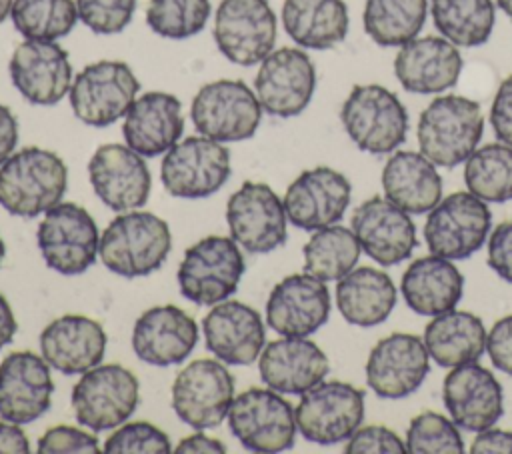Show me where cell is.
<instances>
[{
  "mask_svg": "<svg viewBox=\"0 0 512 454\" xmlns=\"http://www.w3.org/2000/svg\"><path fill=\"white\" fill-rule=\"evenodd\" d=\"M96 196L114 212L142 208L152 190V174L142 154L128 144H102L88 162Z\"/></svg>",
  "mask_w": 512,
  "mask_h": 454,
  "instance_id": "obj_18",
  "label": "cell"
},
{
  "mask_svg": "<svg viewBox=\"0 0 512 454\" xmlns=\"http://www.w3.org/2000/svg\"><path fill=\"white\" fill-rule=\"evenodd\" d=\"M172 232L166 220L146 210L120 212L100 234L98 256L110 272L140 278L156 272L168 258Z\"/></svg>",
  "mask_w": 512,
  "mask_h": 454,
  "instance_id": "obj_2",
  "label": "cell"
},
{
  "mask_svg": "<svg viewBox=\"0 0 512 454\" xmlns=\"http://www.w3.org/2000/svg\"><path fill=\"white\" fill-rule=\"evenodd\" d=\"M210 12V0H150L146 24L162 38L184 40L204 30Z\"/></svg>",
  "mask_w": 512,
  "mask_h": 454,
  "instance_id": "obj_42",
  "label": "cell"
},
{
  "mask_svg": "<svg viewBox=\"0 0 512 454\" xmlns=\"http://www.w3.org/2000/svg\"><path fill=\"white\" fill-rule=\"evenodd\" d=\"M16 90L36 106L58 104L72 86L68 52L52 40L20 42L8 64Z\"/></svg>",
  "mask_w": 512,
  "mask_h": 454,
  "instance_id": "obj_22",
  "label": "cell"
},
{
  "mask_svg": "<svg viewBox=\"0 0 512 454\" xmlns=\"http://www.w3.org/2000/svg\"><path fill=\"white\" fill-rule=\"evenodd\" d=\"M54 380L50 364L32 350L10 352L0 364V416L16 424H30L52 404Z\"/></svg>",
  "mask_w": 512,
  "mask_h": 454,
  "instance_id": "obj_23",
  "label": "cell"
},
{
  "mask_svg": "<svg viewBox=\"0 0 512 454\" xmlns=\"http://www.w3.org/2000/svg\"><path fill=\"white\" fill-rule=\"evenodd\" d=\"M104 326L84 314H64L40 332V354L52 370L74 376L98 366L106 354Z\"/></svg>",
  "mask_w": 512,
  "mask_h": 454,
  "instance_id": "obj_28",
  "label": "cell"
},
{
  "mask_svg": "<svg viewBox=\"0 0 512 454\" xmlns=\"http://www.w3.org/2000/svg\"><path fill=\"white\" fill-rule=\"evenodd\" d=\"M426 14L428 0H366L364 32L378 46H402L418 36Z\"/></svg>",
  "mask_w": 512,
  "mask_h": 454,
  "instance_id": "obj_39",
  "label": "cell"
},
{
  "mask_svg": "<svg viewBox=\"0 0 512 454\" xmlns=\"http://www.w3.org/2000/svg\"><path fill=\"white\" fill-rule=\"evenodd\" d=\"M344 446L346 454H402L406 452V442L386 426H364L358 428Z\"/></svg>",
  "mask_w": 512,
  "mask_h": 454,
  "instance_id": "obj_47",
  "label": "cell"
},
{
  "mask_svg": "<svg viewBox=\"0 0 512 454\" xmlns=\"http://www.w3.org/2000/svg\"><path fill=\"white\" fill-rule=\"evenodd\" d=\"M244 270V256L234 238L204 236L184 252L176 278L186 300L214 306L238 290Z\"/></svg>",
  "mask_w": 512,
  "mask_h": 454,
  "instance_id": "obj_5",
  "label": "cell"
},
{
  "mask_svg": "<svg viewBox=\"0 0 512 454\" xmlns=\"http://www.w3.org/2000/svg\"><path fill=\"white\" fill-rule=\"evenodd\" d=\"M68 188L64 160L46 148L26 146L0 164V206L20 218H36L62 202Z\"/></svg>",
  "mask_w": 512,
  "mask_h": 454,
  "instance_id": "obj_1",
  "label": "cell"
},
{
  "mask_svg": "<svg viewBox=\"0 0 512 454\" xmlns=\"http://www.w3.org/2000/svg\"><path fill=\"white\" fill-rule=\"evenodd\" d=\"M436 30L456 46L474 48L488 42L494 22V0H430Z\"/></svg>",
  "mask_w": 512,
  "mask_h": 454,
  "instance_id": "obj_37",
  "label": "cell"
},
{
  "mask_svg": "<svg viewBox=\"0 0 512 454\" xmlns=\"http://www.w3.org/2000/svg\"><path fill=\"white\" fill-rule=\"evenodd\" d=\"M30 442L20 424L2 420L0 422V454H28Z\"/></svg>",
  "mask_w": 512,
  "mask_h": 454,
  "instance_id": "obj_52",
  "label": "cell"
},
{
  "mask_svg": "<svg viewBox=\"0 0 512 454\" xmlns=\"http://www.w3.org/2000/svg\"><path fill=\"white\" fill-rule=\"evenodd\" d=\"M12 4H14V0H0V24L10 16Z\"/></svg>",
  "mask_w": 512,
  "mask_h": 454,
  "instance_id": "obj_56",
  "label": "cell"
},
{
  "mask_svg": "<svg viewBox=\"0 0 512 454\" xmlns=\"http://www.w3.org/2000/svg\"><path fill=\"white\" fill-rule=\"evenodd\" d=\"M464 184L484 202L512 200V146L492 142L476 148L466 160Z\"/></svg>",
  "mask_w": 512,
  "mask_h": 454,
  "instance_id": "obj_40",
  "label": "cell"
},
{
  "mask_svg": "<svg viewBox=\"0 0 512 454\" xmlns=\"http://www.w3.org/2000/svg\"><path fill=\"white\" fill-rule=\"evenodd\" d=\"M282 26L300 46L328 50L348 34V8L344 0H284Z\"/></svg>",
  "mask_w": 512,
  "mask_h": 454,
  "instance_id": "obj_36",
  "label": "cell"
},
{
  "mask_svg": "<svg viewBox=\"0 0 512 454\" xmlns=\"http://www.w3.org/2000/svg\"><path fill=\"white\" fill-rule=\"evenodd\" d=\"M38 454H100V442L88 430L76 426H52L40 438L36 446Z\"/></svg>",
  "mask_w": 512,
  "mask_h": 454,
  "instance_id": "obj_46",
  "label": "cell"
},
{
  "mask_svg": "<svg viewBox=\"0 0 512 454\" xmlns=\"http://www.w3.org/2000/svg\"><path fill=\"white\" fill-rule=\"evenodd\" d=\"M176 454H198V452H216V454H224L226 452V446L216 440V438H210L206 434H202V430H196V434H190L186 438H182L178 442V446L174 448Z\"/></svg>",
  "mask_w": 512,
  "mask_h": 454,
  "instance_id": "obj_54",
  "label": "cell"
},
{
  "mask_svg": "<svg viewBox=\"0 0 512 454\" xmlns=\"http://www.w3.org/2000/svg\"><path fill=\"white\" fill-rule=\"evenodd\" d=\"M198 344L196 320L174 304L144 310L132 328V350L150 366L182 364Z\"/></svg>",
  "mask_w": 512,
  "mask_h": 454,
  "instance_id": "obj_27",
  "label": "cell"
},
{
  "mask_svg": "<svg viewBox=\"0 0 512 454\" xmlns=\"http://www.w3.org/2000/svg\"><path fill=\"white\" fill-rule=\"evenodd\" d=\"M462 56L444 36H422L402 44L394 58V74L406 92L440 94L456 86Z\"/></svg>",
  "mask_w": 512,
  "mask_h": 454,
  "instance_id": "obj_30",
  "label": "cell"
},
{
  "mask_svg": "<svg viewBox=\"0 0 512 454\" xmlns=\"http://www.w3.org/2000/svg\"><path fill=\"white\" fill-rule=\"evenodd\" d=\"M442 400L458 428L480 432L494 426L504 412V394L496 376L476 364L454 366L442 384Z\"/></svg>",
  "mask_w": 512,
  "mask_h": 454,
  "instance_id": "obj_24",
  "label": "cell"
},
{
  "mask_svg": "<svg viewBox=\"0 0 512 454\" xmlns=\"http://www.w3.org/2000/svg\"><path fill=\"white\" fill-rule=\"evenodd\" d=\"M138 90L140 82L126 62L98 60L74 76L68 100L80 122L106 128L126 116Z\"/></svg>",
  "mask_w": 512,
  "mask_h": 454,
  "instance_id": "obj_8",
  "label": "cell"
},
{
  "mask_svg": "<svg viewBox=\"0 0 512 454\" xmlns=\"http://www.w3.org/2000/svg\"><path fill=\"white\" fill-rule=\"evenodd\" d=\"M328 286L302 272L282 278L266 300V324L280 336H310L330 316Z\"/></svg>",
  "mask_w": 512,
  "mask_h": 454,
  "instance_id": "obj_25",
  "label": "cell"
},
{
  "mask_svg": "<svg viewBox=\"0 0 512 454\" xmlns=\"http://www.w3.org/2000/svg\"><path fill=\"white\" fill-rule=\"evenodd\" d=\"M10 18L26 40L52 42L68 36L80 20L76 0H14Z\"/></svg>",
  "mask_w": 512,
  "mask_h": 454,
  "instance_id": "obj_41",
  "label": "cell"
},
{
  "mask_svg": "<svg viewBox=\"0 0 512 454\" xmlns=\"http://www.w3.org/2000/svg\"><path fill=\"white\" fill-rule=\"evenodd\" d=\"M360 252V242L350 228L332 224L314 230L302 248L304 272L322 282H338L356 266Z\"/></svg>",
  "mask_w": 512,
  "mask_h": 454,
  "instance_id": "obj_38",
  "label": "cell"
},
{
  "mask_svg": "<svg viewBox=\"0 0 512 454\" xmlns=\"http://www.w3.org/2000/svg\"><path fill=\"white\" fill-rule=\"evenodd\" d=\"M486 330L478 316L466 310L436 314L424 328L428 356L442 368L476 362L486 350Z\"/></svg>",
  "mask_w": 512,
  "mask_h": 454,
  "instance_id": "obj_35",
  "label": "cell"
},
{
  "mask_svg": "<svg viewBox=\"0 0 512 454\" xmlns=\"http://www.w3.org/2000/svg\"><path fill=\"white\" fill-rule=\"evenodd\" d=\"M234 376L218 358L186 364L172 382V410L194 430L220 426L234 400Z\"/></svg>",
  "mask_w": 512,
  "mask_h": 454,
  "instance_id": "obj_12",
  "label": "cell"
},
{
  "mask_svg": "<svg viewBox=\"0 0 512 454\" xmlns=\"http://www.w3.org/2000/svg\"><path fill=\"white\" fill-rule=\"evenodd\" d=\"M258 372L262 382L280 394H304L326 378L330 362L308 336H282L262 348Z\"/></svg>",
  "mask_w": 512,
  "mask_h": 454,
  "instance_id": "obj_29",
  "label": "cell"
},
{
  "mask_svg": "<svg viewBox=\"0 0 512 454\" xmlns=\"http://www.w3.org/2000/svg\"><path fill=\"white\" fill-rule=\"evenodd\" d=\"M486 352L498 370L512 376V314L494 322L486 334Z\"/></svg>",
  "mask_w": 512,
  "mask_h": 454,
  "instance_id": "obj_49",
  "label": "cell"
},
{
  "mask_svg": "<svg viewBox=\"0 0 512 454\" xmlns=\"http://www.w3.org/2000/svg\"><path fill=\"white\" fill-rule=\"evenodd\" d=\"M336 306L348 324L372 328L382 324L396 306V286L378 268H352L336 284Z\"/></svg>",
  "mask_w": 512,
  "mask_h": 454,
  "instance_id": "obj_34",
  "label": "cell"
},
{
  "mask_svg": "<svg viewBox=\"0 0 512 454\" xmlns=\"http://www.w3.org/2000/svg\"><path fill=\"white\" fill-rule=\"evenodd\" d=\"M230 236L250 254H268L286 242V210L264 182H244L226 204Z\"/></svg>",
  "mask_w": 512,
  "mask_h": 454,
  "instance_id": "obj_17",
  "label": "cell"
},
{
  "mask_svg": "<svg viewBox=\"0 0 512 454\" xmlns=\"http://www.w3.org/2000/svg\"><path fill=\"white\" fill-rule=\"evenodd\" d=\"M18 144V120L12 110L0 104V164H4Z\"/></svg>",
  "mask_w": 512,
  "mask_h": 454,
  "instance_id": "obj_53",
  "label": "cell"
},
{
  "mask_svg": "<svg viewBox=\"0 0 512 454\" xmlns=\"http://www.w3.org/2000/svg\"><path fill=\"white\" fill-rule=\"evenodd\" d=\"M348 138L368 154H390L408 132V112L400 98L380 84H356L340 108Z\"/></svg>",
  "mask_w": 512,
  "mask_h": 454,
  "instance_id": "obj_4",
  "label": "cell"
},
{
  "mask_svg": "<svg viewBox=\"0 0 512 454\" xmlns=\"http://www.w3.org/2000/svg\"><path fill=\"white\" fill-rule=\"evenodd\" d=\"M406 452L410 454H462L464 442L458 426L438 412H422L410 420L406 430Z\"/></svg>",
  "mask_w": 512,
  "mask_h": 454,
  "instance_id": "obj_43",
  "label": "cell"
},
{
  "mask_svg": "<svg viewBox=\"0 0 512 454\" xmlns=\"http://www.w3.org/2000/svg\"><path fill=\"white\" fill-rule=\"evenodd\" d=\"M352 198L350 180L328 166L300 172L282 198L288 222L300 230H320L342 220Z\"/></svg>",
  "mask_w": 512,
  "mask_h": 454,
  "instance_id": "obj_19",
  "label": "cell"
},
{
  "mask_svg": "<svg viewBox=\"0 0 512 454\" xmlns=\"http://www.w3.org/2000/svg\"><path fill=\"white\" fill-rule=\"evenodd\" d=\"M484 132L480 104L466 96L444 94L420 114L416 138L420 152L442 168H456L478 148Z\"/></svg>",
  "mask_w": 512,
  "mask_h": 454,
  "instance_id": "obj_3",
  "label": "cell"
},
{
  "mask_svg": "<svg viewBox=\"0 0 512 454\" xmlns=\"http://www.w3.org/2000/svg\"><path fill=\"white\" fill-rule=\"evenodd\" d=\"M106 454H168L172 442L164 430L150 422H124L104 442Z\"/></svg>",
  "mask_w": 512,
  "mask_h": 454,
  "instance_id": "obj_44",
  "label": "cell"
},
{
  "mask_svg": "<svg viewBox=\"0 0 512 454\" xmlns=\"http://www.w3.org/2000/svg\"><path fill=\"white\" fill-rule=\"evenodd\" d=\"M16 330H18V322H16V318H14L12 306H10L8 300L0 294V350L12 342Z\"/></svg>",
  "mask_w": 512,
  "mask_h": 454,
  "instance_id": "obj_55",
  "label": "cell"
},
{
  "mask_svg": "<svg viewBox=\"0 0 512 454\" xmlns=\"http://www.w3.org/2000/svg\"><path fill=\"white\" fill-rule=\"evenodd\" d=\"M276 26L268 0H220L212 36L224 58L254 66L274 50Z\"/></svg>",
  "mask_w": 512,
  "mask_h": 454,
  "instance_id": "obj_15",
  "label": "cell"
},
{
  "mask_svg": "<svg viewBox=\"0 0 512 454\" xmlns=\"http://www.w3.org/2000/svg\"><path fill=\"white\" fill-rule=\"evenodd\" d=\"M316 90V68L300 48L272 50L258 66L254 92L262 110L276 118L302 114Z\"/></svg>",
  "mask_w": 512,
  "mask_h": 454,
  "instance_id": "obj_16",
  "label": "cell"
},
{
  "mask_svg": "<svg viewBox=\"0 0 512 454\" xmlns=\"http://www.w3.org/2000/svg\"><path fill=\"white\" fill-rule=\"evenodd\" d=\"M488 266L512 284V218L500 222L488 236Z\"/></svg>",
  "mask_w": 512,
  "mask_h": 454,
  "instance_id": "obj_48",
  "label": "cell"
},
{
  "mask_svg": "<svg viewBox=\"0 0 512 454\" xmlns=\"http://www.w3.org/2000/svg\"><path fill=\"white\" fill-rule=\"evenodd\" d=\"M226 420L232 436L250 452L274 454L294 446L298 430L294 408L272 388H248L236 394Z\"/></svg>",
  "mask_w": 512,
  "mask_h": 454,
  "instance_id": "obj_7",
  "label": "cell"
},
{
  "mask_svg": "<svg viewBox=\"0 0 512 454\" xmlns=\"http://www.w3.org/2000/svg\"><path fill=\"white\" fill-rule=\"evenodd\" d=\"M206 348L224 364L248 366L266 346V326L258 310L240 300H222L202 320Z\"/></svg>",
  "mask_w": 512,
  "mask_h": 454,
  "instance_id": "obj_26",
  "label": "cell"
},
{
  "mask_svg": "<svg viewBox=\"0 0 512 454\" xmlns=\"http://www.w3.org/2000/svg\"><path fill=\"white\" fill-rule=\"evenodd\" d=\"M36 244L50 270L76 276L96 262L100 234L86 208L76 202H58L44 212L36 230Z\"/></svg>",
  "mask_w": 512,
  "mask_h": 454,
  "instance_id": "obj_9",
  "label": "cell"
},
{
  "mask_svg": "<svg viewBox=\"0 0 512 454\" xmlns=\"http://www.w3.org/2000/svg\"><path fill=\"white\" fill-rule=\"evenodd\" d=\"M496 4H498V8H500L506 16L512 18V0H496Z\"/></svg>",
  "mask_w": 512,
  "mask_h": 454,
  "instance_id": "obj_57",
  "label": "cell"
},
{
  "mask_svg": "<svg viewBox=\"0 0 512 454\" xmlns=\"http://www.w3.org/2000/svg\"><path fill=\"white\" fill-rule=\"evenodd\" d=\"M400 292L410 310L436 316L456 308L464 294V276L452 260L430 254L416 258L402 274Z\"/></svg>",
  "mask_w": 512,
  "mask_h": 454,
  "instance_id": "obj_32",
  "label": "cell"
},
{
  "mask_svg": "<svg viewBox=\"0 0 512 454\" xmlns=\"http://www.w3.org/2000/svg\"><path fill=\"white\" fill-rule=\"evenodd\" d=\"M262 112L256 92L246 82L230 78L204 84L190 106L194 128L222 144L252 138L260 126Z\"/></svg>",
  "mask_w": 512,
  "mask_h": 454,
  "instance_id": "obj_10",
  "label": "cell"
},
{
  "mask_svg": "<svg viewBox=\"0 0 512 454\" xmlns=\"http://www.w3.org/2000/svg\"><path fill=\"white\" fill-rule=\"evenodd\" d=\"M424 340L416 334L394 332L376 342L366 360V384L388 400L406 398L420 388L430 364Z\"/></svg>",
  "mask_w": 512,
  "mask_h": 454,
  "instance_id": "obj_21",
  "label": "cell"
},
{
  "mask_svg": "<svg viewBox=\"0 0 512 454\" xmlns=\"http://www.w3.org/2000/svg\"><path fill=\"white\" fill-rule=\"evenodd\" d=\"M76 8L82 24L94 34H118L130 24L136 0H76Z\"/></svg>",
  "mask_w": 512,
  "mask_h": 454,
  "instance_id": "obj_45",
  "label": "cell"
},
{
  "mask_svg": "<svg viewBox=\"0 0 512 454\" xmlns=\"http://www.w3.org/2000/svg\"><path fill=\"white\" fill-rule=\"evenodd\" d=\"M4 256H6V244H4V240H2V236H0V264H2Z\"/></svg>",
  "mask_w": 512,
  "mask_h": 454,
  "instance_id": "obj_58",
  "label": "cell"
},
{
  "mask_svg": "<svg viewBox=\"0 0 512 454\" xmlns=\"http://www.w3.org/2000/svg\"><path fill=\"white\" fill-rule=\"evenodd\" d=\"M382 188L408 214H426L442 200V178L422 152L394 150L382 168Z\"/></svg>",
  "mask_w": 512,
  "mask_h": 454,
  "instance_id": "obj_33",
  "label": "cell"
},
{
  "mask_svg": "<svg viewBox=\"0 0 512 454\" xmlns=\"http://www.w3.org/2000/svg\"><path fill=\"white\" fill-rule=\"evenodd\" d=\"M298 432L312 444L346 442L364 420V392L342 380H322L294 408Z\"/></svg>",
  "mask_w": 512,
  "mask_h": 454,
  "instance_id": "obj_13",
  "label": "cell"
},
{
  "mask_svg": "<svg viewBox=\"0 0 512 454\" xmlns=\"http://www.w3.org/2000/svg\"><path fill=\"white\" fill-rule=\"evenodd\" d=\"M492 226L484 200L472 192H452L442 198L424 224L426 246L448 260H464L482 248Z\"/></svg>",
  "mask_w": 512,
  "mask_h": 454,
  "instance_id": "obj_14",
  "label": "cell"
},
{
  "mask_svg": "<svg viewBox=\"0 0 512 454\" xmlns=\"http://www.w3.org/2000/svg\"><path fill=\"white\" fill-rule=\"evenodd\" d=\"M72 410L92 432L114 430L124 424L140 404V382L122 364H98L86 370L72 388Z\"/></svg>",
  "mask_w": 512,
  "mask_h": 454,
  "instance_id": "obj_6",
  "label": "cell"
},
{
  "mask_svg": "<svg viewBox=\"0 0 512 454\" xmlns=\"http://www.w3.org/2000/svg\"><path fill=\"white\" fill-rule=\"evenodd\" d=\"M350 224L362 252L380 266L404 262L418 246L412 218L386 196H372L358 204Z\"/></svg>",
  "mask_w": 512,
  "mask_h": 454,
  "instance_id": "obj_20",
  "label": "cell"
},
{
  "mask_svg": "<svg viewBox=\"0 0 512 454\" xmlns=\"http://www.w3.org/2000/svg\"><path fill=\"white\" fill-rule=\"evenodd\" d=\"M122 134L126 144L144 158L166 154L184 134L182 102L162 90L136 96L124 116Z\"/></svg>",
  "mask_w": 512,
  "mask_h": 454,
  "instance_id": "obj_31",
  "label": "cell"
},
{
  "mask_svg": "<svg viewBox=\"0 0 512 454\" xmlns=\"http://www.w3.org/2000/svg\"><path fill=\"white\" fill-rule=\"evenodd\" d=\"M490 124L496 138L512 146V74L502 80L490 106Z\"/></svg>",
  "mask_w": 512,
  "mask_h": 454,
  "instance_id": "obj_50",
  "label": "cell"
},
{
  "mask_svg": "<svg viewBox=\"0 0 512 454\" xmlns=\"http://www.w3.org/2000/svg\"><path fill=\"white\" fill-rule=\"evenodd\" d=\"M230 150L208 136L178 140L162 158L160 180L174 198L198 200L216 194L230 178Z\"/></svg>",
  "mask_w": 512,
  "mask_h": 454,
  "instance_id": "obj_11",
  "label": "cell"
},
{
  "mask_svg": "<svg viewBox=\"0 0 512 454\" xmlns=\"http://www.w3.org/2000/svg\"><path fill=\"white\" fill-rule=\"evenodd\" d=\"M472 454H512V432L500 428L480 430L470 444Z\"/></svg>",
  "mask_w": 512,
  "mask_h": 454,
  "instance_id": "obj_51",
  "label": "cell"
}]
</instances>
